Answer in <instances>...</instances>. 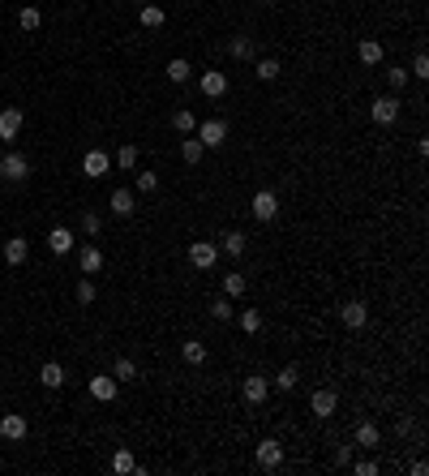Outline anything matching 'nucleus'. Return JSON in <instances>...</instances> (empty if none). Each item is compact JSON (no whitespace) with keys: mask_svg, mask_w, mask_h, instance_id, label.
<instances>
[{"mask_svg":"<svg viewBox=\"0 0 429 476\" xmlns=\"http://www.w3.org/2000/svg\"><path fill=\"white\" fill-rule=\"evenodd\" d=\"M369 120L374 124H395L400 120V99H395V94H378V99H369Z\"/></svg>","mask_w":429,"mask_h":476,"instance_id":"1","label":"nucleus"},{"mask_svg":"<svg viewBox=\"0 0 429 476\" xmlns=\"http://www.w3.org/2000/svg\"><path fill=\"white\" fill-rule=\"evenodd\" d=\"M0 176H5L9 185H22V181H30V163H26V155L9 150L5 159H0Z\"/></svg>","mask_w":429,"mask_h":476,"instance_id":"2","label":"nucleus"},{"mask_svg":"<svg viewBox=\"0 0 429 476\" xmlns=\"http://www.w3.org/2000/svg\"><path fill=\"white\" fill-rule=\"evenodd\" d=\"M249 211H253V219H258V224H271V219L279 215V198L271 194V189H258V194H253V202H249Z\"/></svg>","mask_w":429,"mask_h":476,"instance_id":"3","label":"nucleus"},{"mask_svg":"<svg viewBox=\"0 0 429 476\" xmlns=\"http://www.w3.org/2000/svg\"><path fill=\"white\" fill-rule=\"evenodd\" d=\"M194 133H198V142H202L206 150H219V146L228 142V124H224V120H202Z\"/></svg>","mask_w":429,"mask_h":476,"instance_id":"4","label":"nucleus"},{"mask_svg":"<svg viewBox=\"0 0 429 476\" xmlns=\"http://www.w3.org/2000/svg\"><path fill=\"white\" fill-rule=\"evenodd\" d=\"M339 322H343L348 330L369 326V305H365V300H343V305H339Z\"/></svg>","mask_w":429,"mask_h":476,"instance_id":"5","label":"nucleus"},{"mask_svg":"<svg viewBox=\"0 0 429 476\" xmlns=\"http://www.w3.org/2000/svg\"><path fill=\"white\" fill-rule=\"evenodd\" d=\"M107 172H112V159H107V150H86V155H82V176L103 181Z\"/></svg>","mask_w":429,"mask_h":476,"instance_id":"6","label":"nucleus"},{"mask_svg":"<svg viewBox=\"0 0 429 476\" xmlns=\"http://www.w3.org/2000/svg\"><path fill=\"white\" fill-rule=\"evenodd\" d=\"M253 459H258V468L275 472V468L283 464V447H279L275 438H262V442H258V451H253Z\"/></svg>","mask_w":429,"mask_h":476,"instance_id":"7","label":"nucleus"},{"mask_svg":"<svg viewBox=\"0 0 429 476\" xmlns=\"http://www.w3.org/2000/svg\"><path fill=\"white\" fill-rule=\"evenodd\" d=\"M22 124H26V112H22V107H5V112H0V142H18Z\"/></svg>","mask_w":429,"mask_h":476,"instance_id":"8","label":"nucleus"},{"mask_svg":"<svg viewBox=\"0 0 429 476\" xmlns=\"http://www.w3.org/2000/svg\"><path fill=\"white\" fill-rule=\"evenodd\" d=\"M189 262H194L198 271H211V266L219 262V245H211V241H194V245H189Z\"/></svg>","mask_w":429,"mask_h":476,"instance_id":"9","label":"nucleus"},{"mask_svg":"<svg viewBox=\"0 0 429 476\" xmlns=\"http://www.w3.org/2000/svg\"><path fill=\"white\" fill-rule=\"evenodd\" d=\"M116 391H120V382H116L112 373H94V378H90V399L112 404V399H116Z\"/></svg>","mask_w":429,"mask_h":476,"instance_id":"10","label":"nucleus"},{"mask_svg":"<svg viewBox=\"0 0 429 476\" xmlns=\"http://www.w3.org/2000/svg\"><path fill=\"white\" fill-rule=\"evenodd\" d=\"M335 408H339V395L330 391V386H322V391H313V399H309V412L313 416H335Z\"/></svg>","mask_w":429,"mask_h":476,"instance_id":"11","label":"nucleus"},{"mask_svg":"<svg viewBox=\"0 0 429 476\" xmlns=\"http://www.w3.org/2000/svg\"><path fill=\"white\" fill-rule=\"evenodd\" d=\"M266 391H271V382H266L262 373H249L245 382H241V395H245V404H266Z\"/></svg>","mask_w":429,"mask_h":476,"instance_id":"12","label":"nucleus"},{"mask_svg":"<svg viewBox=\"0 0 429 476\" xmlns=\"http://www.w3.org/2000/svg\"><path fill=\"white\" fill-rule=\"evenodd\" d=\"M77 271H82V275H99V271H103L99 245H82V249H77Z\"/></svg>","mask_w":429,"mask_h":476,"instance_id":"13","label":"nucleus"},{"mask_svg":"<svg viewBox=\"0 0 429 476\" xmlns=\"http://www.w3.org/2000/svg\"><path fill=\"white\" fill-rule=\"evenodd\" d=\"M0 438H9V442H22V438H26V416H22V412L0 416Z\"/></svg>","mask_w":429,"mask_h":476,"instance_id":"14","label":"nucleus"},{"mask_svg":"<svg viewBox=\"0 0 429 476\" xmlns=\"http://www.w3.org/2000/svg\"><path fill=\"white\" fill-rule=\"evenodd\" d=\"M73 245H77V236L69 228H52V232H47V249H52L56 258H60V253H69Z\"/></svg>","mask_w":429,"mask_h":476,"instance_id":"15","label":"nucleus"},{"mask_svg":"<svg viewBox=\"0 0 429 476\" xmlns=\"http://www.w3.org/2000/svg\"><path fill=\"white\" fill-rule=\"evenodd\" d=\"M30 258V241H26V236H13V241H5V262L9 266H22Z\"/></svg>","mask_w":429,"mask_h":476,"instance_id":"16","label":"nucleus"},{"mask_svg":"<svg viewBox=\"0 0 429 476\" xmlns=\"http://www.w3.org/2000/svg\"><path fill=\"white\" fill-rule=\"evenodd\" d=\"M198 86H202V94H211V99H219V94L228 90V77L219 73V69H211V73H202V77H198Z\"/></svg>","mask_w":429,"mask_h":476,"instance_id":"17","label":"nucleus"},{"mask_svg":"<svg viewBox=\"0 0 429 476\" xmlns=\"http://www.w3.org/2000/svg\"><path fill=\"white\" fill-rule=\"evenodd\" d=\"M39 382H43L47 391H60V386H65V382H69V378H65V369H60V365H56V360H47V365H43V369H39Z\"/></svg>","mask_w":429,"mask_h":476,"instance_id":"18","label":"nucleus"},{"mask_svg":"<svg viewBox=\"0 0 429 476\" xmlns=\"http://www.w3.org/2000/svg\"><path fill=\"white\" fill-rule=\"evenodd\" d=\"M107 206H112V215H133L138 211V202H133V194H129V189H116V194H112V202H107Z\"/></svg>","mask_w":429,"mask_h":476,"instance_id":"19","label":"nucleus"},{"mask_svg":"<svg viewBox=\"0 0 429 476\" xmlns=\"http://www.w3.org/2000/svg\"><path fill=\"white\" fill-rule=\"evenodd\" d=\"M356 56H361V65H378V60H382V43H378V39H361L356 43Z\"/></svg>","mask_w":429,"mask_h":476,"instance_id":"20","label":"nucleus"},{"mask_svg":"<svg viewBox=\"0 0 429 476\" xmlns=\"http://www.w3.org/2000/svg\"><path fill=\"white\" fill-rule=\"evenodd\" d=\"M245 245H249V236H245V232H224V241H219V249L232 253V258H241Z\"/></svg>","mask_w":429,"mask_h":476,"instance_id":"21","label":"nucleus"},{"mask_svg":"<svg viewBox=\"0 0 429 476\" xmlns=\"http://www.w3.org/2000/svg\"><path fill=\"white\" fill-rule=\"evenodd\" d=\"M378 442H382L378 425H374V421H361V425H356V447H378Z\"/></svg>","mask_w":429,"mask_h":476,"instance_id":"22","label":"nucleus"},{"mask_svg":"<svg viewBox=\"0 0 429 476\" xmlns=\"http://www.w3.org/2000/svg\"><path fill=\"white\" fill-rule=\"evenodd\" d=\"M279 69H283V65H279L275 56H262L258 65H253V73H258V82H275V77H279Z\"/></svg>","mask_w":429,"mask_h":476,"instance_id":"23","label":"nucleus"},{"mask_svg":"<svg viewBox=\"0 0 429 476\" xmlns=\"http://www.w3.org/2000/svg\"><path fill=\"white\" fill-rule=\"evenodd\" d=\"M112 472H120V476H125V472H138V459H133L129 447H120V451L112 455Z\"/></svg>","mask_w":429,"mask_h":476,"instance_id":"24","label":"nucleus"},{"mask_svg":"<svg viewBox=\"0 0 429 476\" xmlns=\"http://www.w3.org/2000/svg\"><path fill=\"white\" fill-rule=\"evenodd\" d=\"M168 77L172 82H189V77H194V65H189L185 56H177V60H168Z\"/></svg>","mask_w":429,"mask_h":476,"instance_id":"25","label":"nucleus"},{"mask_svg":"<svg viewBox=\"0 0 429 476\" xmlns=\"http://www.w3.org/2000/svg\"><path fill=\"white\" fill-rule=\"evenodd\" d=\"M138 22H142V26H146V30H159V26H164V9H159V5H142V13H138Z\"/></svg>","mask_w":429,"mask_h":476,"instance_id":"26","label":"nucleus"},{"mask_svg":"<svg viewBox=\"0 0 429 476\" xmlns=\"http://www.w3.org/2000/svg\"><path fill=\"white\" fill-rule=\"evenodd\" d=\"M202 155H206V146L198 137H185L181 142V159H185V163H202Z\"/></svg>","mask_w":429,"mask_h":476,"instance_id":"27","label":"nucleus"},{"mask_svg":"<svg viewBox=\"0 0 429 476\" xmlns=\"http://www.w3.org/2000/svg\"><path fill=\"white\" fill-rule=\"evenodd\" d=\"M296 382H300V369H296V365H283V369L275 373V386L279 391H296Z\"/></svg>","mask_w":429,"mask_h":476,"instance_id":"28","label":"nucleus"},{"mask_svg":"<svg viewBox=\"0 0 429 476\" xmlns=\"http://www.w3.org/2000/svg\"><path fill=\"white\" fill-rule=\"evenodd\" d=\"M228 52H232V60H249V56H253V39H249V35H236V39L228 43Z\"/></svg>","mask_w":429,"mask_h":476,"instance_id":"29","label":"nucleus"},{"mask_svg":"<svg viewBox=\"0 0 429 476\" xmlns=\"http://www.w3.org/2000/svg\"><path fill=\"white\" fill-rule=\"evenodd\" d=\"M181 356H185V365H202L206 360V343H198V339L181 343Z\"/></svg>","mask_w":429,"mask_h":476,"instance_id":"30","label":"nucleus"},{"mask_svg":"<svg viewBox=\"0 0 429 476\" xmlns=\"http://www.w3.org/2000/svg\"><path fill=\"white\" fill-rule=\"evenodd\" d=\"M245 288H249V283H245V275H236V271H232V275H224V296H228V300L245 296Z\"/></svg>","mask_w":429,"mask_h":476,"instance_id":"31","label":"nucleus"},{"mask_svg":"<svg viewBox=\"0 0 429 476\" xmlns=\"http://www.w3.org/2000/svg\"><path fill=\"white\" fill-rule=\"evenodd\" d=\"M172 129H177V133H194L198 129V116L181 107V112H172Z\"/></svg>","mask_w":429,"mask_h":476,"instance_id":"32","label":"nucleus"},{"mask_svg":"<svg viewBox=\"0 0 429 476\" xmlns=\"http://www.w3.org/2000/svg\"><path fill=\"white\" fill-rule=\"evenodd\" d=\"M112 378H116V382H133V378H138V365H133L129 356H120V360L112 365Z\"/></svg>","mask_w":429,"mask_h":476,"instance_id":"33","label":"nucleus"},{"mask_svg":"<svg viewBox=\"0 0 429 476\" xmlns=\"http://www.w3.org/2000/svg\"><path fill=\"white\" fill-rule=\"evenodd\" d=\"M18 26H22V30H39V26H43V13H39L35 5H26V9L18 13Z\"/></svg>","mask_w":429,"mask_h":476,"instance_id":"34","label":"nucleus"},{"mask_svg":"<svg viewBox=\"0 0 429 476\" xmlns=\"http://www.w3.org/2000/svg\"><path fill=\"white\" fill-rule=\"evenodd\" d=\"M211 317H215V322H232V300H228V296L211 300Z\"/></svg>","mask_w":429,"mask_h":476,"instance_id":"35","label":"nucleus"},{"mask_svg":"<svg viewBox=\"0 0 429 476\" xmlns=\"http://www.w3.org/2000/svg\"><path fill=\"white\" fill-rule=\"evenodd\" d=\"M138 163V146H133V142H125V146L116 150V168H125V172H129Z\"/></svg>","mask_w":429,"mask_h":476,"instance_id":"36","label":"nucleus"},{"mask_svg":"<svg viewBox=\"0 0 429 476\" xmlns=\"http://www.w3.org/2000/svg\"><path fill=\"white\" fill-rule=\"evenodd\" d=\"M241 330H245V335H258V330H262V313L258 309H245L241 313Z\"/></svg>","mask_w":429,"mask_h":476,"instance_id":"37","label":"nucleus"},{"mask_svg":"<svg viewBox=\"0 0 429 476\" xmlns=\"http://www.w3.org/2000/svg\"><path fill=\"white\" fill-rule=\"evenodd\" d=\"M82 232H86V236H99V232H103V215L86 211V215H82Z\"/></svg>","mask_w":429,"mask_h":476,"instance_id":"38","label":"nucleus"},{"mask_svg":"<svg viewBox=\"0 0 429 476\" xmlns=\"http://www.w3.org/2000/svg\"><path fill=\"white\" fill-rule=\"evenodd\" d=\"M138 189H142V194H155V189H159V176H155V172H138Z\"/></svg>","mask_w":429,"mask_h":476,"instance_id":"39","label":"nucleus"},{"mask_svg":"<svg viewBox=\"0 0 429 476\" xmlns=\"http://www.w3.org/2000/svg\"><path fill=\"white\" fill-rule=\"evenodd\" d=\"M408 77H412V73H408L404 65H400V69H387V82H391L395 90H400V86H408Z\"/></svg>","mask_w":429,"mask_h":476,"instance_id":"40","label":"nucleus"},{"mask_svg":"<svg viewBox=\"0 0 429 476\" xmlns=\"http://www.w3.org/2000/svg\"><path fill=\"white\" fill-rule=\"evenodd\" d=\"M412 77H429V56L425 52H417V60H412V69H408Z\"/></svg>","mask_w":429,"mask_h":476,"instance_id":"41","label":"nucleus"},{"mask_svg":"<svg viewBox=\"0 0 429 476\" xmlns=\"http://www.w3.org/2000/svg\"><path fill=\"white\" fill-rule=\"evenodd\" d=\"M90 300H94V283L82 279V283H77V305H90Z\"/></svg>","mask_w":429,"mask_h":476,"instance_id":"42","label":"nucleus"},{"mask_svg":"<svg viewBox=\"0 0 429 476\" xmlns=\"http://www.w3.org/2000/svg\"><path fill=\"white\" fill-rule=\"evenodd\" d=\"M352 472L356 476H378V464H374V459H361V464H352Z\"/></svg>","mask_w":429,"mask_h":476,"instance_id":"43","label":"nucleus"},{"mask_svg":"<svg viewBox=\"0 0 429 476\" xmlns=\"http://www.w3.org/2000/svg\"><path fill=\"white\" fill-rule=\"evenodd\" d=\"M335 464H339V468L352 464V447H335Z\"/></svg>","mask_w":429,"mask_h":476,"instance_id":"44","label":"nucleus"},{"mask_svg":"<svg viewBox=\"0 0 429 476\" xmlns=\"http://www.w3.org/2000/svg\"><path fill=\"white\" fill-rule=\"evenodd\" d=\"M266 5H275V0H266Z\"/></svg>","mask_w":429,"mask_h":476,"instance_id":"45","label":"nucleus"}]
</instances>
